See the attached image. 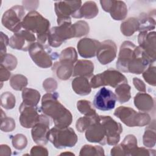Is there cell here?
Wrapping results in <instances>:
<instances>
[{
    "instance_id": "1",
    "label": "cell",
    "mask_w": 156,
    "mask_h": 156,
    "mask_svg": "<svg viewBox=\"0 0 156 156\" xmlns=\"http://www.w3.org/2000/svg\"><path fill=\"white\" fill-rule=\"evenodd\" d=\"M57 92L47 93L41 98V110L43 114L50 118L55 127L64 128L69 127L73 121L71 112L58 100Z\"/></svg>"
},
{
    "instance_id": "2",
    "label": "cell",
    "mask_w": 156,
    "mask_h": 156,
    "mask_svg": "<svg viewBox=\"0 0 156 156\" xmlns=\"http://www.w3.org/2000/svg\"><path fill=\"white\" fill-rule=\"evenodd\" d=\"M50 26L49 21L37 11L28 12L22 22L23 28L35 34L37 42L41 44L48 42Z\"/></svg>"
},
{
    "instance_id": "3",
    "label": "cell",
    "mask_w": 156,
    "mask_h": 156,
    "mask_svg": "<svg viewBox=\"0 0 156 156\" xmlns=\"http://www.w3.org/2000/svg\"><path fill=\"white\" fill-rule=\"evenodd\" d=\"M58 26L50 29L48 43L53 48H58L66 40L76 37V29L71 19L57 21Z\"/></svg>"
},
{
    "instance_id": "4",
    "label": "cell",
    "mask_w": 156,
    "mask_h": 156,
    "mask_svg": "<svg viewBox=\"0 0 156 156\" xmlns=\"http://www.w3.org/2000/svg\"><path fill=\"white\" fill-rule=\"evenodd\" d=\"M48 139L57 149L74 147L78 140L76 133L72 128H59L55 126L49 130Z\"/></svg>"
},
{
    "instance_id": "5",
    "label": "cell",
    "mask_w": 156,
    "mask_h": 156,
    "mask_svg": "<svg viewBox=\"0 0 156 156\" xmlns=\"http://www.w3.org/2000/svg\"><path fill=\"white\" fill-rule=\"evenodd\" d=\"M28 51L32 61L42 68L51 67L53 65V60H55L59 57V55L53 52L48 45L37 41L30 46Z\"/></svg>"
},
{
    "instance_id": "6",
    "label": "cell",
    "mask_w": 156,
    "mask_h": 156,
    "mask_svg": "<svg viewBox=\"0 0 156 156\" xmlns=\"http://www.w3.org/2000/svg\"><path fill=\"white\" fill-rule=\"evenodd\" d=\"M114 115L128 127H142L151 122L150 115L145 112H137L132 108L120 106L114 112Z\"/></svg>"
},
{
    "instance_id": "7",
    "label": "cell",
    "mask_w": 156,
    "mask_h": 156,
    "mask_svg": "<svg viewBox=\"0 0 156 156\" xmlns=\"http://www.w3.org/2000/svg\"><path fill=\"white\" fill-rule=\"evenodd\" d=\"M90 83L91 88L94 89L104 86L116 88L120 84L127 83V80L120 71L114 68H109L103 73L93 76Z\"/></svg>"
},
{
    "instance_id": "8",
    "label": "cell",
    "mask_w": 156,
    "mask_h": 156,
    "mask_svg": "<svg viewBox=\"0 0 156 156\" xmlns=\"http://www.w3.org/2000/svg\"><path fill=\"white\" fill-rule=\"evenodd\" d=\"M25 16L24 7L23 5H16L3 13L1 23L4 27L15 33L22 30V22Z\"/></svg>"
},
{
    "instance_id": "9",
    "label": "cell",
    "mask_w": 156,
    "mask_h": 156,
    "mask_svg": "<svg viewBox=\"0 0 156 156\" xmlns=\"http://www.w3.org/2000/svg\"><path fill=\"white\" fill-rule=\"evenodd\" d=\"M81 6V1L55 2L54 3V10L57 17V21L71 19V16L74 18H79V13Z\"/></svg>"
},
{
    "instance_id": "10",
    "label": "cell",
    "mask_w": 156,
    "mask_h": 156,
    "mask_svg": "<svg viewBox=\"0 0 156 156\" xmlns=\"http://www.w3.org/2000/svg\"><path fill=\"white\" fill-rule=\"evenodd\" d=\"M100 119L101 123L105 127L107 144L110 146L117 144L120 140V135L122 132L121 124L110 116L100 115Z\"/></svg>"
},
{
    "instance_id": "11",
    "label": "cell",
    "mask_w": 156,
    "mask_h": 156,
    "mask_svg": "<svg viewBox=\"0 0 156 156\" xmlns=\"http://www.w3.org/2000/svg\"><path fill=\"white\" fill-rule=\"evenodd\" d=\"M36 40L37 38L34 34L23 29L14 33L9 39V45L13 49L27 51Z\"/></svg>"
},
{
    "instance_id": "12",
    "label": "cell",
    "mask_w": 156,
    "mask_h": 156,
    "mask_svg": "<svg viewBox=\"0 0 156 156\" xmlns=\"http://www.w3.org/2000/svg\"><path fill=\"white\" fill-rule=\"evenodd\" d=\"M116 97L110 90L103 87L96 93L93 99V105L101 111H109L115 107Z\"/></svg>"
},
{
    "instance_id": "13",
    "label": "cell",
    "mask_w": 156,
    "mask_h": 156,
    "mask_svg": "<svg viewBox=\"0 0 156 156\" xmlns=\"http://www.w3.org/2000/svg\"><path fill=\"white\" fill-rule=\"evenodd\" d=\"M152 63L149 58L140 46H136L133 57L127 66V73L140 74Z\"/></svg>"
},
{
    "instance_id": "14",
    "label": "cell",
    "mask_w": 156,
    "mask_h": 156,
    "mask_svg": "<svg viewBox=\"0 0 156 156\" xmlns=\"http://www.w3.org/2000/svg\"><path fill=\"white\" fill-rule=\"evenodd\" d=\"M49 118L44 114H40L39 121L32 127V138L38 145H45L48 143V133L50 130Z\"/></svg>"
},
{
    "instance_id": "15",
    "label": "cell",
    "mask_w": 156,
    "mask_h": 156,
    "mask_svg": "<svg viewBox=\"0 0 156 156\" xmlns=\"http://www.w3.org/2000/svg\"><path fill=\"white\" fill-rule=\"evenodd\" d=\"M100 4L102 9L109 13L111 17L115 20H124L127 15V7L122 1L101 0Z\"/></svg>"
},
{
    "instance_id": "16",
    "label": "cell",
    "mask_w": 156,
    "mask_h": 156,
    "mask_svg": "<svg viewBox=\"0 0 156 156\" xmlns=\"http://www.w3.org/2000/svg\"><path fill=\"white\" fill-rule=\"evenodd\" d=\"M37 106H32L22 102L19 107V121L21 125L26 129L32 128L40 119Z\"/></svg>"
},
{
    "instance_id": "17",
    "label": "cell",
    "mask_w": 156,
    "mask_h": 156,
    "mask_svg": "<svg viewBox=\"0 0 156 156\" xmlns=\"http://www.w3.org/2000/svg\"><path fill=\"white\" fill-rule=\"evenodd\" d=\"M138 46L143 49L152 63H155L156 58L155 32H140L138 36Z\"/></svg>"
},
{
    "instance_id": "18",
    "label": "cell",
    "mask_w": 156,
    "mask_h": 156,
    "mask_svg": "<svg viewBox=\"0 0 156 156\" xmlns=\"http://www.w3.org/2000/svg\"><path fill=\"white\" fill-rule=\"evenodd\" d=\"M136 45L130 41H124L120 46L116 61V68L123 73H127V66L134 52Z\"/></svg>"
},
{
    "instance_id": "19",
    "label": "cell",
    "mask_w": 156,
    "mask_h": 156,
    "mask_svg": "<svg viewBox=\"0 0 156 156\" xmlns=\"http://www.w3.org/2000/svg\"><path fill=\"white\" fill-rule=\"evenodd\" d=\"M117 54V46L111 40H106L101 42L96 57L98 61L103 65H107L115 60Z\"/></svg>"
},
{
    "instance_id": "20",
    "label": "cell",
    "mask_w": 156,
    "mask_h": 156,
    "mask_svg": "<svg viewBox=\"0 0 156 156\" xmlns=\"http://www.w3.org/2000/svg\"><path fill=\"white\" fill-rule=\"evenodd\" d=\"M85 138L90 143H99L101 145L107 144L105 130L101 122V119L91 124L85 130Z\"/></svg>"
},
{
    "instance_id": "21",
    "label": "cell",
    "mask_w": 156,
    "mask_h": 156,
    "mask_svg": "<svg viewBox=\"0 0 156 156\" xmlns=\"http://www.w3.org/2000/svg\"><path fill=\"white\" fill-rule=\"evenodd\" d=\"M101 42L90 38H83L80 39L77 44V48L79 55L85 58H91L96 55Z\"/></svg>"
},
{
    "instance_id": "22",
    "label": "cell",
    "mask_w": 156,
    "mask_h": 156,
    "mask_svg": "<svg viewBox=\"0 0 156 156\" xmlns=\"http://www.w3.org/2000/svg\"><path fill=\"white\" fill-rule=\"evenodd\" d=\"M75 63L66 60H59L54 63L52 71L56 77L62 80L69 79L73 75Z\"/></svg>"
},
{
    "instance_id": "23",
    "label": "cell",
    "mask_w": 156,
    "mask_h": 156,
    "mask_svg": "<svg viewBox=\"0 0 156 156\" xmlns=\"http://www.w3.org/2000/svg\"><path fill=\"white\" fill-rule=\"evenodd\" d=\"M133 102L137 109L141 112H149L154 106L152 97L146 93H138L134 97Z\"/></svg>"
},
{
    "instance_id": "24",
    "label": "cell",
    "mask_w": 156,
    "mask_h": 156,
    "mask_svg": "<svg viewBox=\"0 0 156 156\" xmlns=\"http://www.w3.org/2000/svg\"><path fill=\"white\" fill-rule=\"evenodd\" d=\"M94 64L88 60H79L74 66L73 76H82L90 77L93 76L94 72Z\"/></svg>"
},
{
    "instance_id": "25",
    "label": "cell",
    "mask_w": 156,
    "mask_h": 156,
    "mask_svg": "<svg viewBox=\"0 0 156 156\" xmlns=\"http://www.w3.org/2000/svg\"><path fill=\"white\" fill-rule=\"evenodd\" d=\"M140 32H149L155 27V10L148 13H141L138 17Z\"/></svg>"
},
{
    "instance_id": "26",
    "label": "cell",
    "mask_w": 156,
    "mask_h": 156,
    "mask_svg": "<svg viewBox=\"0 0 156 156\" xmlns=\"http://www.w3.org/2000/svg\"><path fill=\"white\" fill-rule=\"evenodd\" d=\"M71 86L73 91L80 96H87L91 91L90 83L85 77L77 76L73 80Z\"/></svg>"
},
{
    "instance_id": "27",
    "label": "cell",
    "mask_w": 156,
    "mask_h": 156,
    "mask_svg": "<svg viewBox=\"0 0 156 156\" xmlns=\"http://www.w3.org/2000/svg\"><path fill=\"white\" fill-rule=\"evenodd\" d=\"M99 13V9L96 3L92 1H88L82 5L79 13V19L85 18L91 19L97 16Z\"/></svg>"
},
{
    "instance_id": "28",
    "label": "cell",
    "mask_w": 156,
    "mask_h": 156,
    "mask_svg": "<svg viewBox=\"0 0 156 156\" xmlns=\"http://www.w3.org/2000/svg\"><path fill=\"white\" fill-rule=\"evenodd\" d=\"M40 98V93L37 90L30 88H25L22 90L23 102L26 104L37 106Z\"/></svg>"
},
{
    "instance_id": "29",
    "label": "cell",
    "mask_w": 156,
    "mask_h": 156,
    "mask_svg": "<svg viewBox=\"0 0 156 156\" xmlns=\"http://www.w3.org/2000/svg\"><path fill=\"white\" fill-rule=\"evenodd\" d=\"M121 33L127 37L132 35L135 32L139 30V23L138 19L135 17H130L124 20L120 26Z\"/></svg>"
},
{
    "instance_id": "30",
    "label": "cell",
    "mask_w": 156,
    "mask_h": 156,
    "mask_svg": "<svg viewBox=\"0 0 156 156\" xmlns=\"http://www.w3.org/2000/svg\"><path fill=\"white\" fill-rule=\"evenodd\" d=\"M100 120V115L97 113L92 115H87L79 118L76 123V130L80 132H84L93 123Z\"/></svg>"
},
{
    "instance_id": "31",
    "label": "cell",
    "mask_w": 156,
    "mask_h": 156,
    "mask_svg": "<svg viewBox=\"0 0 156 156\" xmlns=\"http://www.w3.org/2000/svg\"><path fill=\"white\" fill-rule=\"evenodd\" d=\"M155 123L154 120L152 123L146 127L143 136V143L146 147L151 148L155 145Z\"/></svg>"
},
{
    "instance_id": "32",
    "label": "cell",
    "mask_w": 156,
    "mask_h": 156,
    "mask_svg": "<svg viewBox=\"0 0 156 156\" xmlns=\"http://www.w3.org/2000/svg\"><path fill=\"white\" fill-rule=\"evenodd\" d=\"M131 87L127 83L120 84L115 88V95L116 101L119 103L123 104L129 101L131 98Z\"/></svg>"
},
{
    "instance_id": "33",
    "label": "cell",
    "mask_w": 156,
    "mask_h": 156,
    "mask_svg": "<svg viewBox=\"0 0 156 156\" xmlns=\"http://www.w3.org/2000/svg\"><path fill=\"white\" fill-rule=\"evenodd\" d=\"M125 155H130V154L138 147L137 139L135 135L129 134L126 135L120 144Z\"/></svg>"
},
{
    "instance_id": "34",
    "label": "cell",
    "mask_w": 156,
    "mask_h": 156,
    "mask_svg": "<svg viewBox=\"0 0 156 156\" xmlns=\"http://www.w3.org/2000/svg\"><path fill=\"white\" fill-rule=\"evenodd\" d=\"M28 80L26 76L22 74H15L10 79V85L16 91H21L27 85Z\"/></svg>"
},
{
    "instance_id": "35",
    "label": "cell",
    "mask_w": 156,
    "mask_h": 156,
    "mask_svg": "<svg viewBox=\"0 0 156 156\" xmlns=\"http://www.w3.org/2000/svg\"><path fill=\"white\" fill-rule=\"evenodd\" d=\"M79 155H105L104 150L102 147L99 146H92L85 144L82 147Z\"/></svg>"
},
{
    "instance_id": "36",
    "label": "cell",
    "mask_w": 156,
    "mask_h": 156,
    "mask_svg": "<svg viewBox=\"0 0 156 156\" xmlns=\"http://www.w3.org/2000/svg\"><path fill=\"white\" fill-rule=\"evenodd\" d=\"M77 108L79 112L85 116L92 115L96 113L92 103L87 100H79L77 102Z\"/></svg>"
},
{
    "instance_id": "37",
    "label": "cell",
    "mask_w": 156,
    "mask_h": 156,
    "mask_svg": "<svg viewBox=\"0 0 156 156\" xmlns=\"http://www.w3.org/2000/svg\"><path fill=\"white\" fill-rule=\"evenodd\" d=\"M15 96L11 92L5 91L1 94V105L2 107L7 110H10L15 107Z\"/></svg>"
},
{
    "instance_id": "38",
    "label": "cell",
    "mask_w": 156,
    "mask_h": 156,
    "mask_svg": "<svg viewBox=\"0 0 156 156\" xmlns=\"http://www.w3.org/2000/svg\"><path fill=\"white\" fill-rule=\"evenodd\" d=\"M143 77L149 85L154 87L156 85V67L154 63L149 65L143 71Z\"/></svg>"
},
{
    "instance_id": "39",
    "label": "cell",
    "mask_w": 156,
    "mask_h": 156,
    "mask_svg": "<svg viewBox=\"0 0 156 156\" xmlns=\"http://www.w3.org/2000/svg\"><path fill=\"white\" fill-rule=\"evenodd\" d=\"M15 129V121L11 118L7 116L1 109V130L4 132L13 131Z\"/></svg>"
},
{
    "instance_id": "40",
    "label": "cell",
    "mask_w": 156,
    "mask_h": 156,
    "mask_svg": "<svg viewBox=\"0 0 156 156\" xmlns=\"http://www.w3.org/2000/svg\"><path fill=\"white\" fill-rule=\"evenodd\" d=\"M0 60L1 65L5 66L9 71H13L17 66V58L11 54L6 53L4 55L0 57Z\"/></svg>"
},
{
    "instance_id": "41",
    "label": "cell",
    "mask_w": 156,
    "mask_h": 156,
    "mask_svg": "<svg viewBox=\"0 0 156 156\" xmlns=\"http://www.w3.org/2000/svg\"><path fill=\"white\" fill-rule=\"evenodd\" d=\"M58 58L59 60H69L76 63L77 61V53L74 48L68 47L62 51Z\"/></svg>"
},
{
    "instance_id": "42",
    "label": "cell",
    "mask_w": 156,
    "mask_h": 156,
    "mask_svg": "<svg viewBox=\"0 0 156 156\" xmlns=\"http://www.w3.org/2000/svg\"><path fill=\"white\" fill-rule=\"evenodd\" d=\"M12 143L14 148L17 150L24 149L27 144L26 136L21 133H17L11 137Z\"/></svg>"
},
{
    "instance_id": "43",
    "label": "cell",
    "mask_w": 156,
    "mask_h": 156,
    "mask_svg": "<svg viewBox=\"0 0 156 156\" xmlns=\"http://www.w3.org/2000/svg\"><path fill=\"white\" fill-rule=\"evenodd\" d=\"M74 26L76 29V37H81L87 35L90 32V26L88 24L83 20H79L75 23Z\"/></svg>"
},
{
    "instance_id": "44",
    "label": "cell",
    "mask_w": 156,
    "mask_h": 156,
    "mask_svg": "<svg viewBox=\"0 0 156 156\" xmlns=\"http://www.w3.org/2000/svg\"><path fill=\"white\" fill-rule=\"evenodd\" d=\"M43 87L47 93H54L57 88V82L52 77L47 78L43 82Z\"/></svg>"
},
{
    "instance_id": "45",
    "label": "cell",
    "mask_w": 156,
    "mask_h": 156,
    "mask_svg": "<svg viewBox=\"0 0 156 156\" xmlns=\"http://www.w3.org/2000/svg\"><path fill=\"white\" fill-rule=\"evenodd\" d=\"M130 155H155V150L147 149L146 147H137L131 154Z\"/></svg>"
},
{
    "instance_id": "46",
    "label": "cell",
    "mask_w": 156,
    "mask_h": 156,
    "mask_svg": "<svg viewBox=\"0 0 156 156\" xmlns=\"http://www.w3.org/2000/svg\"><path fill=\"white\" fill-rule=\"evenodd\" d=\"M30 155L37 156H47L48 155V151L46 147L41 145L35 146L31 148Z\"/></svg>"
},
{
    "instance_id": "47",
    "label": "cell",
    "mask_w": 156,
    "mask_h": 156,
    "mask_svg": "<svg viewBox=\"0 0 156 156\" xmlns=\"http://www.w3.org/2000/svg\"><path fill=\"white\" fill-rule=\"evenodd\" d=\"M1 46H0V57L6 54L7 46L9 44V38L7 35L1 32Z\"/></svg>"
},
{
    "instance_id": "48",
    "label": "cell",
    "mask_w": 156,
    "mask_h": 156,
    "mask_svg": "<svg viewBox=\"0 0 156 156\" xmlns=\"http://www.w3.org/2000/svg\"><path fill=\"white\" fill-rule=\"evenodd\" d=\"M23 7L27 10L35 11L37 9L40 2L38 1H24L22 2Z\"/></svg>"
},
{
    "instance_id": "49",
    "label": "cell",
    "mask_w": 156,
    "mask_h": 156,
    "mask_svg": "<svg viewBox=\"0 0 156 156\" xmlns=\"http://www.w3.org/2000/svg\"><path fill=\"white\" fill-rule=\"evenodd\" d=\"M11 76L10 71L7 69L5 66L2 65H0V81L3 82L7 81L10 79Z\"/></svg>"
},
{
    "instance_id": "50",
    "label": "cell",
    "mask_w": 156,
    "mask_h": 156,
    "mask_svg": "<svg viewBox=\"0 0 156 156\" xmlns=\"http://www.w3.org/2000/svg\"><path fill=\"white\" fill-rule=\"evenodd\" d=\"M133 84L138 91L141 93H146V85L143 80H141L138 77H133Z\"/></svg>"
},
{
    "instance_id": "51",
    "label": "cell",
    "mask_w": 156,
    "mask_h": 156,
    "mask_svg": "<svg viewBox=\"0 0 156 156\" xmlns=\"http://www.w3.org/2000/svg\"><path fill=\"white\" fill-rule=\"evenodd\" d=\"M110 155L112 156H124V155H125L120 144L115 145V146L111 149Z\"/></svg>"
},
{
    "instance_id": "52",
    "label": "cell",
    "mask_w": 156,
    "mask_h": 156,
    "mask_svg": "<svg viewBox=\"0 0 156 156\" xmlns=\"http://www.w3.org/2000/svg\"><path fill=\"white\" fill-rule=\"evenodd\" d=\"M0 155L2 156L7 155L9 156L11 155V149L10 147L7 144H1L0 146Z\"/></svg>"
},
{
    "instance_id": "53",
    "label": "cell",
    "mask_w": 156,
    "mask_h": 156,
    "mask_svg": "<svg viewBox=\"0 0 156 156\" xmlns=\"http://www.w3.org/2000/svg\"><path fill=\"white\" fill-rule=\"evenodd\" d=\"M65 154H69V155H74L73 153H71V152H63V153H62L61 155H65Z\"/></svg>"
}]
</instances>
